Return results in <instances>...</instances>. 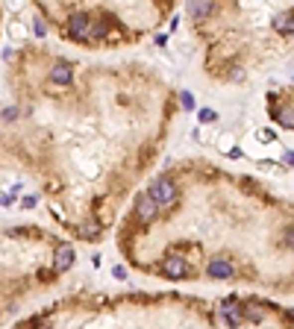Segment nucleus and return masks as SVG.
Wrapping results in <instances>:
<instances>
[{"label": "nucleus", "mask_w": 294, "mask_h": 329, "mask_svg": "<svg viewBox=\"0 0 294 329\" xmlns=\"http://www.w3.org/2000/svg\"><path fill=\"white\" fill-rule=\"evenodd\" d=\"M74 256H77V253H74L71 244H59V247H56V256H53V270H56V273L68 270V267L74 264Z\"/></svg>", "instance_id": "nucleus-7"}, {"label": "nucleus", "mask_w": 294, "mask_h": 329, "mask_svg": "<svg viewBox=\"0 0 294 329\" xmlns=\"http://www.w3.org/2000/svg\"><path fill=\"white\" fill-rule=\"evenodd\" d=\"M74 80V68L68 65V62H56V65L50 68V82L53 85H68Z\"/></svg>", "instance_id": "nucleus-8"}, {"label": "nucleus", "mask_w": 294, "mask_h": 329, "mask_svg": "<svg viewBox=\"0 0 294 329\" xmlns=\"http://www.w3.org/2000/svg\"><path fill=\"white\" fill-rule=\"evenodd\" d=\"M80 232H83V238H92V241H95L100 235V224L98 221H86V224L80 227Z\"/></svg>", "instance_id": "nucleus-14"}, {"label": "nucleus", "mask_w": 294, "mask_h": 329, "mask_svg": "<svg viewBox=\"0 0 294 329\" xmlns=\"http://www.w3.org/2000/svg\"><path fill=\"white\" fill-rule=\"evenodd\" d=\"M206 273H209L212 279H229V276H232V262L224 259V256H215V259L206 262Z\"/></svg>", "instance_id": "nucleus-6"}, {"label": "nucleus", "mask_w": 294, "mask_h": 329, "mask_svg": "<svg viewBox=\"0 0 294 329\" xmlns=\"http://www.w3.org/2000/svg\"><path fill=\"white\" fill-rule=\"evenodd\" d=\"M68 35L74 41H89V35H92V15L89 12H74L68 18Z\"/></svg>", "instance_id": "nucleus-4"}, {"label": "nucleus", "mask_w": 294, "mask_h": 329, "mask_svg": "<svg viewBox=\"0 0 294 329\" xmlns=\"http://www.w3.org/2000/svg\"><path fill=\"white\" fill-rule=\"evenodd\" d=\"M18 118V109H3V121H15Z\"/></svg>", "instance_id": "nucleus-19"}, {"label": "nucleus", "mask_w": 294, "mask_h": 329, "mask_svg": "<svg viewBox=\"0 0 294 329\" xmlns=\"http://www.w3.org/2000/svg\"><path fill=\"white\" fill-rule=\"evenodd\" d=\"M33 30H35V35H44V33H47V27H44L41 21H35V24H33Z\"/></svg>", "instance_id": "nucleus-21"}, {"label": "nucleus", "mask_w": 294, "mask_h": 329, "mask_svg": "<svg viewBox=\"0 0 294 329\" xmlns=\"http://www.w3.org/2000/svg\"><path fill=\"white\" fill-rule=\"evenodd\" d=\"M35 203H38V197H33V194H30V197H24V206H27V209H33Z\"/></svg>", "instance_id": "nucleus-22"}, {"label": "nucleus", "mask_w": 294, "mask_h": 329, "mask_svg": "<svg viewBox=\"0 0 294 329\" xmlns=\"http://www.w3.org/2000/svg\"><path fill=\"white\" fill-rule=\"evenodd\" d=\"M197 121H200V124H215V121H218V112H215V109H200V112H197Z\"/></svg>", "instance_id": "nucleus-15"}, {"label": "nucleus", "mask_w": 294, "mask_h": 329, "mask_svg": "<svg viewBox=\"0 0 294 329\" xmlns=\"http://www.w3.org/2000/svg\"><path fill=\"white\" fill-rule=\"evenodd\" d=\"M180 106L183 109H195V94L192 91H180Z\"/></svg>", "instance_id": "nucleus-17"}, {"label": "nucleus", "mask_w": 294, "mask_h": 329, "mask_svg": "<svg viewBox=\"0 0 294 329\" xmlns=\"http://www.w3.org/2000/svg\"><path fill=\"white\" fill-rule=\"evenodd\" d=\"M109 35V21H106V15L103 18H92V35H89V41H103Z\"/></svg>", "instance_id": "nucleus-10"}, {"label": "nucleus", "mask_w": 294, "mask_h": 329, "mask_svg": "<svg viewBox=\"0 0 294 329\" xmlns=\"http://www.w3.org/2000/svg\"><path fill=\"white\" fill-rule=\"evenodd\" d=\"M147 194L159 203V209H162V206H171V203L177 200V182H174L171 176H156V179L150 182V191H147Z\"/></svg>", "instance_id": "nucleus-1"}, {"label": "nucleus", "mask_w": 294, "mask_h": 329, "mask_svg": "<svg viewBox=\"0 0 294 329\" xmlns=\"http://www.w3.org/2000/svg\"><path fill=\"white\" fill-rule=\"evenodd\" d=\"M274 30H277L280 35H294V9L280 12V15L274 18Z\"/></svg>", "instance_id": "nucleus-9"}, {"label": "nucleus", "mask_w": 294, "mask_h": 329, "mask_svg": "<svg viewBox=\"0 0 294 329\" xmlns=\"http://www.w3.org/2000/svg\"><path fill=\"white\" fill-rule=\"evenodd\" d=\"M212 9H215V3H189V15H192L195 21L206 18V15H209Z\"/></svg>", "instance_id": "nucleus-12"}, {"label": "nucleus", "mask_w": 294, "mask_h": 329, "mask_svg": "<svg viewBox=\"0 0 294 329\" xmlns=\"http://www.w3.org/2000/svg\"><path fill=\"white\" fill-rule=\"evenodd\" d=\"M218 318H221V324L227 329H238L241 327V321H244V312H241V303L235 300V297H229L221 303V309H218Z\"/></svg>", "instance_id": "nucleus-3"}, {"label": "nucleus", "mask_w": 294, "mask_h": 329, "mask_svg": "<svg viewBox=\"0 0 294 329\" xmlns=\"http://www.w3.org/2000/svg\"><path fill=\"white\" fill-rule=\"evenodd\" d=\"M283 162H286V164H294V150H286V156H283Z\"/></svg>", "instance_id": "nucleus-23"}, {"label": "nucleus", "mask_w": 294, "mask_h": 329, "mask_svg": "<svg viewBox=\"0 0 294 329\" xmlns=\"http://www.w3.org/2000/svg\"><path fill=\"white\" fill-rule=\"evenodd\" d=\"M162 273L168 279H183V276H189V262H186V256H165L162 259Z\"/></svg>", "instance_id": "nucleus-5"}, {"label": "nucleus", "mask_w": 294, "mask_h": 329, "mask_svg": "<svg viewBox=\"0 0 294 329\" xmlns=\"http://www.w3.org/2000/svg\"><path fill=\"white\" fill-rule=\"evenodd\" d=\"M241 312H244V318L253 321V324H259L262 318H265V312H262L259 306H253V303H250V306H241Z\"/></svg>", "instance_id": "nucleus-13"}, {"label": "nucleus", "mask_w": 294, "mask_h": 329, "mask_svg": "<svg viewBox=\"0 0 294 329\" xmlns=\"http://www.w3.org/2000/svg\"><path fill=\"white\" fill-rule=\"evenodd\" d=\"M274 121H280V127L286 130H294V106H280L274 112Z\"/></svg>", "instance_id": "nucleus-11"}, {"label": "nucleus", "mask_w": 294, "mask_h": 329, "mask_svg": "<svg viewBox=\"0 0 294 329\" xmlns=\"http://www.w3.org/2000/svg\"><path fill=\"white\" fill-rule=\"evenodd\" d=\"M256 138H259V141H274V138H277V132H274V130H259V132H256Z\"/></svg>", "instance_id": "nucleus-18"}, {"label": "nucleus", "mask_w": 294, "mask_h": 329, "mask_svg": "<svg viewBox=\"0 0 294 329\" xmlns=\"http://www.w3.org/2000/svg\"><path fill=\"white\" fill-rule=\"evenodd\" d=\"M286 250H294V227H286L283 230V241H280Z\"/></svg>", "instance_id": "nucleus-16"}, {"label": "nucleus", "mask_w": 294, "mask_h": 329, "mask_svg": "<svg viewBox=\"0 0 294 329\" xmlns=\"http://www.w3.org/2000/svg\"><path fill=\"white\" fill-rule=\"evenodd\" d=\"M112 276H115V279H127V270L118 264V267H112Z\"/></svg>", "instance_id": "nucleus-20"}, {"label": "nucleus", "mask_w": 294, "mask_h": 329, "mask_svg": "<svg viewBox=\"0 0 294 329\" xmlns=\"http://www.w3.org/2000/svg\"><path fill=\"white\" fill-rule=\"evenodd\" d=\"M156 218H159V203L150 197L147 191H141V194L135 197V221L147 227V224H153Z\"/></svg>", "instance_id": "nucleus-2"}]
</instances>
